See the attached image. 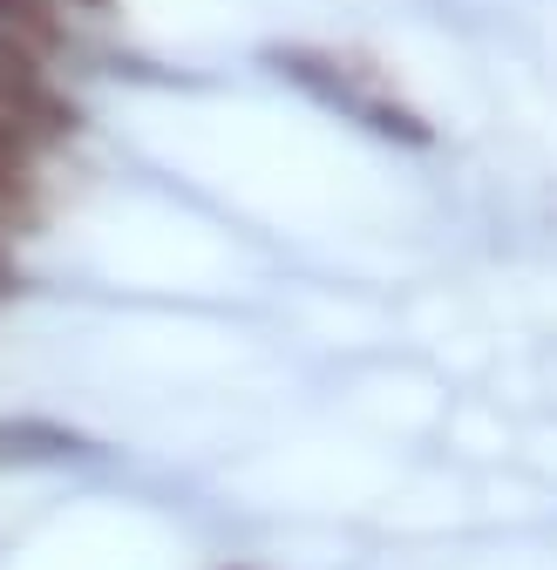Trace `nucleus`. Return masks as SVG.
<instances>
[{
  "mask_svg": "<svg viewBox=\"0 0 557 570\" xmlns=\"http://www.w3.org/2000/svg\"><path fill=\"white\" fill-rule=\"evenodd\" d=\"M0 35H8L14 48H28L35 61L61 41V21H55V8L48 0H0Z\"/></svg>",
  "mask_w": 557,
  "mask_h": 570,
  "instance_id": "f257e3e1",
  "label": "nucleus"
},
{
  "mask_svg": "<svg viewBox=\"0 0 557 570\" xmlns=\"http://www.w3.org/2000/svg\"><path fill=\"white\" fill-rule=\"evenodd\" d=\"M28 190V142L0 129V204H14Z\"/></svg>",
  "mask_w": 557,
  "mask_h": 570,
  "instance_id": "f03ea898",
  "label": "nucleus"
},
{
  "mask_svg": "<svg viewBox=\"0 0 557 570\" xmlns=\"http://www.w3.org/2000/svg\"><path fill=\"white\" fill-rule=\"evenodd\" d=\"M0 293H8V258H0Z\"/></svg>",
  "mask_w": 557,
  "mask_h": 570,
  "instance_id": "7ed1b4c3",
  "label": "nucleus"
}]
</instances>
